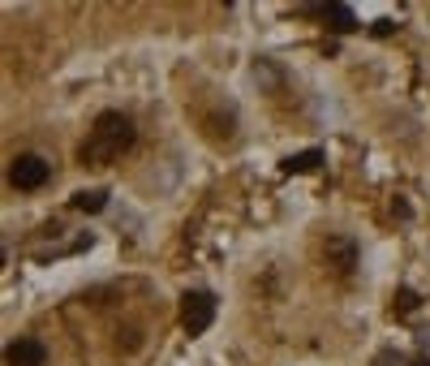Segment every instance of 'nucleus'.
Here are the masks:
<instances>
[{"mask_svg": "<svg viewBox=\"0 0 430 366\" xmlns=\"http://www.w3.org/2000/svg\"><path fill=\"white\" fill-rule=\"evenodd\" d=\"M327 254L336 258V268H340V272H349V268L357 263V250H353V241H340V237H336V241H327Z\"/></svg>", "mask_w": 430, "mask_h": 366, "instance_id": "6e6552de", "label": "nucleus"}, {"mask_svg": "<svg viewBox=\"0 0 430 366\" xmlns=\"http://www.w3.org/2000/svg\"><path fill=\"white\" fill-rule=\"evenodd\" d=\"M47 160H43V155H18V160H13V168H9V177H13V185L18 190H39L43 181H47Z\"/></svg>", "mask_w": 430, "mask_h": 366, "instance_id": "7ed1b4c3", "label": "nucleus"}, {"mask_svg": "<svg viewBox=\"0 0 430 366\" xmlns=\"http://www.w3.org/2000/svg\"><path fill=\"white\" fill-rule=\"evenodd\" d=\"M392 306H396V315H413V310H417V306H422V297H417V293H413V289H400V293H396V302H392Z\"/></svg>", "mask_w": 430, "mask_h": 366, "instance_id": "1a4fd4ad", "label": "nucleus"}, {"mask_svg": "<svg viewBox=\"0 0 430 366\" xmlns=\"http://www.w3.org/2000/svg\"><path fill=\"white\" fill-rule=\"evenodd\" d=\"M74 207H78V212H86V216H95V212H103V207H108V190H78L74 194Z\"/></svg>", "mask_w": 430, "mask_h": 366, "instance_id": "0eeeda50", "label": "nucleus"}, {"mask_svg": "<svg viewBox=\"0 0 430 366\" xmlns=\"http://www.w3.org/2000/svg\"><path fill=\"white\" fill-rule=\"evenodd\" d=\"M318 164H322V151H318V147H310V151H297V155H289V160H284L280 168H284V173H314Z\"/></svg>", "mask_w": 430, "mask_h": 366, "instance_id": "423d86ee", "label": "nucleus"}, {"mask_svg": "<svg viewBox=\"0 0 430 366\" xmlns=\"http://www.w3.org/2000/svg\"><path fill=\"white\" fill-rule=\"evenodd\" d=\"M413 366H430V362H413Z\"/></svg>", "mask_w": 430, "mask_h": 366, "instance_id": "f8f14e48", "label": "nucleus"}, {"mask_svg": "<svg viewBox=\"0 0 430 366\" xmlns=\"http://www.w3.org/2000/svg\"><path fill=\"white\" fill-rule=\"evenodd\" d=\"M211 319H215V297L207 289H190L181 297V324H185V332L190 336H202L211 328Z\"/></svg>", "mask_w": 430, "mask_h": 366, "instance_id": "f03ea898", "label": "nucleus"}, {"mask_svg": "<svg viewBox=\"0 0 430 366\" xmlns=\"http://www.w3.org/2000/svg\"><path fill=\"white\" fill-rule=\"evenodd\" d=\"M314 13H318L322 22H327L336 35H349V30H357V13H353L349 5H318Z\"/></svg>", "mask_w": 430, "mask_h": 366, "instance_id": "39448f33", "label": "nucleus"}, {"mask_svg": "<svg viewBox=\"0 0 430 366\" xmlns=\"http://www.w3.org/2000/svg\"><path fill=\"white\" fill-rule=\"evenodd\" d=\"M379 366H405V358L400 353H379Z\"/></svg>", "mask_w": 430, "mask_h": 366, "instance_id": "9b49d317", "label": "nucleus"}, {"mask_svg": "<svg viewBox=\"0 0 430 366\" xmlns=\"http://www.w3.org/2000/svg\"><path fill=\"white\" fill-rule=\"evenodd\" d=\"M9 366H43L47 362V349L39 345V341H30V336H22V341H13L9 345Z\"/></svg>", "mask_w": 430, "mask_h": 366, "instance_id": "20e7f679", "label": "nucleus"}, {"mask_svg": "<svg viewBox=\"0 0 430 366\" xmlns=\"http://www.w3.org/2000/svg\"><path fill=\"white\" fill-rule=\"evenodd\" d=\"M134 142V121L121 117V113H103L91 130V138L82 142V160L86 164H108V160H117V155Z\"/></svg>", "mask_w": 430, "mask_h": 366, "instance_id": "f257e3e1", "label": "nucleus"}, {"mask_svg": "<svg viewBox=\"0 0 430 366\" xmlns=\"http://www.w3.org/2000/svg\"><path fill=\"white\" fill-rule=\"evenodd\" d=\"M370 30H374V35H379V39H388V35L396 30V22H392V18H379V22H374Z\"/></svg>", "mask_w": 430, "mask_h": 366, "instance_id": "9d476101", "label": "nucleus"}]
</instances>
